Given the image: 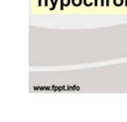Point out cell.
<instances>
[{"label": "cell", "instance_id": "obj_2", "mask_svg": "<svg viewBox=\"0 0 127 122\" xmlns=\"http://www.w3.org/2000/svg\"><path fill=\"white\" fill-rule=\"evenodd\" d=\"M122 2H123V0H114V4L117 6H120L122 4Z\"/></svg>", "mask_w": 127, "mask_h": 122}, {"label": "cell", "instance_id": "obj_1", "mask_svg": "<svg viewBox=\"0 0 127 122\" xmlns=\"http://www.w3.org/2000/svg\"><path fill=\"white\" fill-rule=\"evenodd\" d=\"M71 2L74 6H79L80 3H81V0H71Z\"/></svg>", "mask_w": 127, "mask_h": 122}, {"label": "cell", "instance_id": "obj_3", "mask_svg": "<svg viewBox=\"0 0 127 122\" xmlns=\"http://www.w3.org/2000/svg\"><path fill=\"white\" fill-rule=\"evenodd\" d=\"M69 3V0H62V9H63V5H67Z\"/></svg>", "mask_w": 127, "mask_h": 122}, {"label": "cell", "instance_id": "obj_4", "mask_svg": "<svg viewBox=\"0 0 127 122\" xmlns=\"http://www.w3.org/2000/svg\"><path fill=\"white\" fill-rule=\"evenodd\" d=\"M84 2H85V5H87V6H90L91 5V3H90V0H84Z\"/></svg>", "mask_w": 127, "mask_h": 122}]
</instances>
